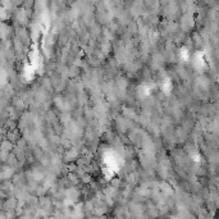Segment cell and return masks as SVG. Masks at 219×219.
Instances as JSON below:
<instances>
[{
    "instance_id": "cell-1",
    "label": "cell",
    "mask_w": 219,
    "mask_h": 219,
    "mask_svg": "<svg viewBox=\"0 0 219 219\" xmlns=\"http://www.w3.org/2000/svg\"><path fill=\"white\" fill-rule=\"evenodd\" d=\"M9 32H10V28L7 27L5 25H3V23H0V35L5 37L7 35H9Z\"/></svg>"
},
{
    "instance_id": "cell-2",
    "label": "cell",
    "mask_w": 219,
    "mask_h": 219,
    "mask_svg": "<svg viewBox=\"0 0 219 219\" xmlns=\"http://www.w3.org/2000/svg\"><path fill=\"white\" fill-rule=\"evenodd\" d=\"M7 82V72L4 69H0V86H4Z\"/></svg>"
}]
</instances>
